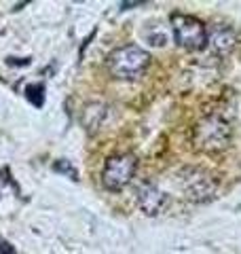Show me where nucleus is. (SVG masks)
<instances>
[{
	"label": "nucleus",
	"instance_id": "9d476101",
	"mask_svg": "<svg viewBox=\"0 0 241 254\" xmlns=\"http://www.w3.org/2000/svg\"><path fill=\"white\" fill-rule=\"evenodd\" d=\"M144 2H123L120 6H123V9H129V6H142Z\"/></svg>",
	"mask_w": 241,
	"mask_h": 254
},
{
	"label": "nucleus",
	"instance_id": "20e7f679",
	"mask_svg": "<svg viewBox=\"0 0 241 254\" xmlns=\"http://www.w3.org/2000/svg\"><path fill=\"white\" fill-rule=\"evenodd\" d=\"M229 125L222 121L220 117H207L203 119L199 125H197V131H195V142L201 150H220L227 146L229 142Z\"/></svg>",
	"mask_w": 241,
	"mask_h": 254
},
{
	"label": "nucleus",
	"instance_id": "f03ea898",
	"mask_svg": "<svg viewBox=\"0 0 241 254\" xmlns=\"http://www.w3.org/2000/svg\"><path fill=\"white\" fill-rule=\"evenodd\" d=\"M172 28H174V38L182 49L188 51H201L207 45V28L205 23L192 17V15L184 13H174L172 15Z\"/></svg>",
	"mask_w": 241,
	"mask_h": 254
},
{
	"label": "nucleus",
	"instance_id": "1a4fd4ad",
	"mask_svg": "<svg viewBox=\"0 0 241 254\" xmlns=\"http://www.w3.org/2000/svg\"><path fill=\"white\" fill-rule=\"evenodd\" d=\"M0 254H17V250H15L6 240H2V237H0Z\"/></svg>",
	"mask_w": 241,
	"mask_h": 254
},
{
	"label": "nucleus",
	"instance_id": "0eeeda50",
	"mask_svg": "<svg viewBox=\"0 0 241 254\" xmlns=\"http://www.w3.org/2000/svg\"><path fill=\"white\" fill-rule=\"evenodd\" d=\"M23 95L34 108H43L45 106V85L43 83H30L23 89Z\"/></svg>",
	"mask_w": 241,
	"mask_h": 254
},
{
	"label": "nucleus",
	"instance_id": "39448f33",
	"mask_svg": "<svg viewBox=\"0 0 241 254\" xmlns=\"http://www.w3.org/2000/svg\"><path fill=\"white\" fill-rule=\"evenodd\" d=\"M138 203L140 208L148 214V216H155V214L161 212V208H163L165 203V195L161 193V190L155 187V185H142L140 190H138Z\"/></svg>",
	"mask_w": 241,
	"mask_h": 254
},
{
	"label": "nucleus",
	"instance_id": "6e6552de",
	"mask_svg": "<svg viewBox=\"0 0 241 254\" xmlns=\"http://www.w3.org/2000/svg\"><path fill=\"white\" fill-rule=\"evenodd\" d=\"M53 170H55V172H60V174H66L70 180H78V172H76V168H74V165H72L70 161H66V159H61V161L53 163Z\"/></svg>",
	"mask_w": 241,
	"mask_h": 254
},
{
	"label": "nucleus",
	"instance_id": "f257e3e1",
	"mask_svg": "<svg viewBox=\"0 0 241 254\" xmlns=\"http://www.w3.org/2000/svg\"><path fill=\"white\" fill-rule=\"evenodd\" d=\"M108 70L115 78L120 81H135L144 74V70L150 64V55L138 45L119 47L108 55Z\"/></svg>",
	"mask_w": 241,
	"mask_h": 254
},
{
	"label": "nucleus",
	"instance_id": "423d86ee",
	"mask_svg": "<svg viewBox=\"0 0 241 254\" xmlns=\"http://www.w3.org/2000/svg\"><path fill=\"white\" fill-rule=\"evenodd\" d=\"M207 43H212L216 53H229L233 47H235V34L229 26H214L212 32H207Z\"/></svg>",
	"mask_w": 241,
	"mask_h": 254
},
{
	"label": "nucleus",
	"instance_id": "7ed1b4c3",
	"mask_svg": "<svg viewBox=\"0 0 241 254\" xmlns=\"http://www.w3.org/2000/svg\"><path fill=\"white\" fill-rule=\"evenodd\" d=\"M135 170H138V159L131 153H119L108 157L102 170V185L108 190H123L131 182Z\"/></svg>",
	"mask_w": 241,
	"mask_h": 254
}]
</instances>
